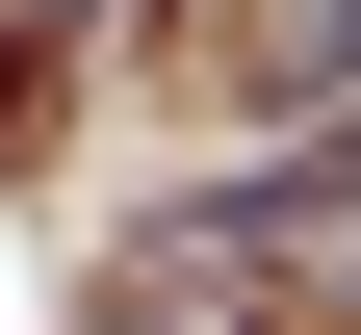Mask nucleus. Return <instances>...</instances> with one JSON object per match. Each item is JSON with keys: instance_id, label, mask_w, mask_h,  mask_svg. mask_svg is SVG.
<instances>
[{"instance_id": "1", "label": "nucleus", "mask_w": 361, "mask_h": 335, "mask_svg": "<svg viewBox=\"0 0 361 335\" xmlns=\"http://www.w3.org/2000/svg\"><path fill=\"white\" fill-rule=\"evenodd\" d=\"M0 155H26V52H0Z\"/></svg>"}]
</instances>
